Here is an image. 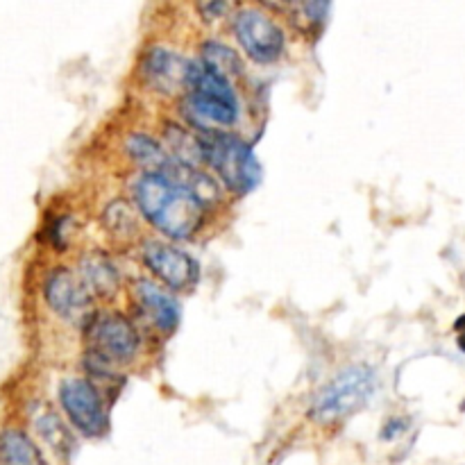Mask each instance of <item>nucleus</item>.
<instances>
[{
  "label": "nucleus",
  "instance_id": "nucleus-19",
  "mask_svg": "<svg viewBox=\"0 0 465 465\" xmlns=\"http://www.w3.org/2000/svg\"><path fill=\"white\" fill-rule=\"evenodd\" d=\"M400 431H404V425H398V420H393V422H391V425L384 430V439H393V436L400 434Z\"/></svg>",
  "mask_w": 465,
  "mask_h": 465
},
{
  "label": "nucleus",
  "instance_id": "nucleus-9",
  "mask_svg": "<svg viewBox=\"0 0 465 465\" xmlns=\"http://www.w3.org/2000/svg\"><path fill=\"white\" fill-rule=\"evenodd\" d=\"M143 263L171 289L182 291L198 280V263L182 250L173 245L162 243V241H148L141 250Z\"/></svg>",
  "mask_w": 465,
  "mask_h": 465
},
{
  "label": "nucleus",
  "instance_id": "nucleus-14",
  "mask_svg": "<svg viewBox=\"0 0 465 465\" xmlns=\"http://www.w3.org/2000/svg\"><path fill=\"white\" fill-rule=\"evenodd\" d=\"M166 141L168 145H171L173 153H175V162L184 163V166H191V168H193L198 162H204L203 139L189 134V132L182 130V127L168 125Z\"/></svg>",
  "mask_w": 465,
  "mask_h": 465
},
{
  "label": "nucleus",
  "instance_id": "nucleus-12",
  "mask_svg": "<svg viewBox=\"0 0 465 465\" xmlns=\"http://www.w3.org/2000/svg\"><path fill=\"white\" fill-rule=\"evenodd\" d=\"M80 280L98 298H112L118 291V271L103 252H89L80 259Z\"/></svg>",
  "mask_w": 465,
  "mask_h": 465
},
{
  "label": "nucleus",
  "instance_id": "nucleus-2",
  "mask_svg": "<svg viewBox=\"0 0 465 465\" xmlns=\"http://www.w3.org/2000/svg\"><path fill=\"white\" fill-rule=\"evenodd\" d=\"M139 331L121 313H95L86 325V371L109 375V366L127 363L139 352Z\"/></svg>",
  "mask_w": 465,
  "mask_h": 465
},
{
  "label": "nucleus",
  "instance_id": "nucleus-3",
  "mask_svg": "<svg viewBox=\"0 0 465 465\" xmlns=\"http://www.w3.org/2000/svg\"><path fill=\"white\" fill-rule=\"evenodd\" d=\"M375 372L366 366H352L341 372L316 395L312 418L322 425H331L352 416L375 393Z\"/></svg>",
  "mask_w": 465,
  "mask_h": 465
},
{
  "label": "nucleus",
  "instance_id": "nucleus-15",
  "mask_svg": "<svg viewBox=\"0 0 465 465\" xmlns=\"http://www.w3.org/2000/svg\"><path fill=\"white\" fill-rule=\"evenodd\" d=\"M130 153L141 166H145V171L154 173V175H162L168 166H171L173 159L166 157V153L162 150V145L157 141L148 139V136H132L130 139Z\"/></svg>",
  "mask_w": 465,
  "mask_h": 465
},
{
  "label": "nucleus",
  "instance_id": "nucleus-16",
  "mask_svg": "<svg viewBox=\"0 0 465 465\" xmlns=\"http://www.w3.org/2000/svg\"><path fill=\"white\" fill-rule=\"evenodd\" d=\"M203 64L212 68V71H216L218 75L227 77V80H230V75H241L243 73V64H241L239 54L232 48H227V45L216 44V41H207L203 45Z\"/></svg>",
  "mask_w": 465,
  "mask_h": 465
},
{
  "label": "nucleus",
  "instance_id": "nucleus-18",
  "mask_svg": "<svg viewBox=\"0 0 465 465\" xmlns=\"http://www.w3.org/2000/svg\"><path fill=\"white\" fill-rule=\"evenodd\" d=\"M104 225L109 227L112 232H116V234H123V232H130L134 230V216H132L130 207H127L125 203H114L109 204V209L104 212Z\"/></svg>",
  "mask_w": 465,
  "mask_h": 465
},
{
  "label": "nucleus",
  "instance_id": "nucleus-7",
  "mask_svg": "<svg viewBox=\"0 0 465 465\" xmlns=\"http://www.w3.org/2000/svg\"><path fill=\"white\" fill-rule=\"evenodd\" d=\"M44 298L45 304L57 313L62 321L73 325H89L91 318V298L94 295L86 291L80 277L73 275L66 268H54L44 280Z\"/></svg>",
  "mask_w": 465,
  "mask_h": 465
},
{
  "label": "nucleus",
  "instance_id": "nucleus-20",
  "mask_svg": "<svg viewBox=\"0 0 465 465\" xmlns=\"http://www.w3.org/2000/svg\"><path fill=\"white\" fill-rule=\"evenodd\" d=\"M459 348H461V350H463V352H465V334H461V336H459Z\"/></svg>",
  "mask_w": 465,
  "mask_h": 465
},
{
  "label": "nucleus",
  "instance_id": "nucleus-13",
  "mask_svg": "<svg viewBox=\"0 0 465 465\" xmlns=\"http://www.w3.org/2000/svg\"><path fill=\"white\" fill-rule=\"evenodd\" d=\"M0 465H45L35 440L18 427L0 430Z\"/></svg>",
  "mask_w": 465,
  "mask_h": 465
},
{
  "label": "nucleus",
  "instance_id": "nucleus-10",
  "mask_svg": "<svg viewBox=\"0 0 465 465\" xmlns=\"http://www.w3.org/2000/svg\"><path fill=\"white\" fill-rule=\"evenodd\" d=\"M193 64L182 54L163 48H153L143 59V73L150 84L162 94H177L180 89H189Z\"/></svg>",
  "mask_w": 465,
  "mask_h": 465
},
{
  "label": "nucleus",
  "instance_id": "nucleus-4",
  "mask_svg": "<svg viewBox=\"0 0 465 465\" xmlns=\"http://www.w3.org/2000/svg\"><path fill=\"white\" fill-rule=\"evenodd\" d=\"M203 150L204 163H209L232 191L245 193L257 186L262 168L248 143L232 134L209 132L203 139Z\"/></svg>",
  "mask_w": 465,
  "mask_h": 465
},
{
  "label": "nucleus",
  "instance_id": "nucleus-17",
  "mask_svg": "<svg viewBox=\"0 0 465 465\" xmlns=\"http://www.w3.org/2000/svg\"><path fill=\"white\" fill-rule=\"evenodd\" d=\"M36 430H39L41 439H44L50 448L57 450L59 454L66 452L68 445H71V434H68L66 427L62 425V420H59L54 413H45V416H41L39 422H36Z\"/></svg>",
  "mask_w": 465,
  "mask_h": 465
},
{
  "label": "nucleus",
  "instance_id": "nucleus-1",
  "mask_svg": "<svg viewBox=\"0 0 465 465\" xmlns=\"http://www.w3.org/2000/svg\"><path fill=\"white\" fill-rule=\"evenodd\" d=\"M134 200L145 221L173 239H191L203 227L204 204L168 177L143 173L134 184Z\"/></svg>",
  "mask_w": 465,
  "mask_h": 465
},
{
  "label": "nucleus",
  "instance_id": "nucleus-6",
  "mask_svg": "<svg viewBox=\"0 0 465 465\" xmlns=\"http://www.w3.org/2000/svg\"><path fill=\"white\" fill-rule=\"evenodd\" d=\"M59 402L71 425L84 436L98 439L107 431V413L95 386L86 380H64L59 384Z\"/></svg>",
  "mask_w": 465,
  "mask_h": 465
},
{
  "label": "nucleus",
  "instance_id": "nucleus-8",
  "mask_svg": "<svg viewBox=\"0 0 465 465\" xmlns=\"http://www.w3.org/2000/svg\"><path fill=\"white\" fill-rule=\"evenodd\" d=\"M234 32L245 53L259 64H271L284 53V32L268 14L243 9L234 18Z\"/></svg>",
  "mask_w": 465,
  "mask_h": 465
},
{
  "label": "nucleus",
  "instance_id": "nucleus-11",
  "mask_svg": "<svg viewBox=\"0 0 465 465\" xmlns=\"http://www.w3.org/2000/svg\"><path fill=\"white\" fill-rule=\"evenodd\" d=\"M134 295L139 300V307L143 309L145 316L153 321V325L159 331H173L180 322V307L168 293H163L157 284L148 280L136 282Z\"/></svg>",
  "mask_w": 465,
  "mask_h": 465
},
{
  "label": "nucleus",
  "instance_id": "nucleus-5",
  "mask_svg": "<svg viewBox=\"0 0 465 465\" xmlns=\"http://www.w3.org/2000/svg\"><path fill=\"white\" fill-rule=\"evenodd\" d=\"M186 91V104L195 116L218 125H234L239 118V100L230 80L204 66L203 62L193 64V75Z\"/></svg>",
  "mask_w": 465,
  "mask_h": 465
}]
</instances>
